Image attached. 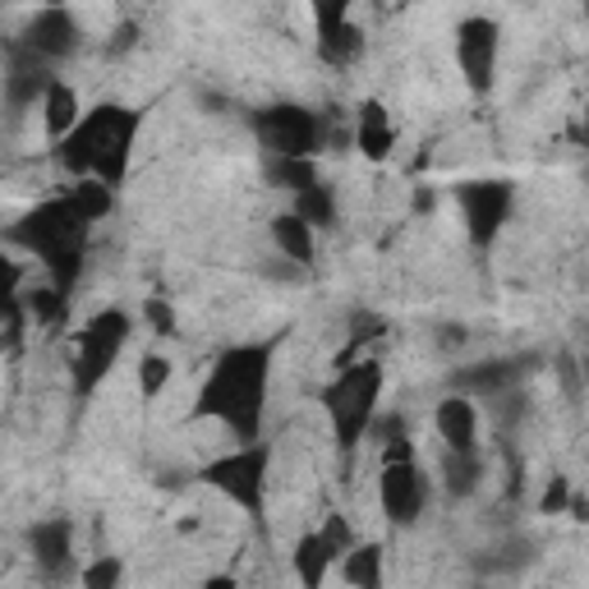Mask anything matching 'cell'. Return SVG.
Instances as JSON below:
<instances>
[{
  "mask_svg": "<svg viewBox=\"0 0 589 589\" xmlns=\"http://www.w3.org/2000/svg\"><path fill=\"white\" fill-rule=\"evenodd\" d=\"M456 199H461V217H465L470 240L480 249H488L502 235V227H507L516 189L507 180H470V185L456 189Z\"/></svg>",
  "mask_w": 589,
  "mask_h": 589,
  "instance_id": "8",
  "label": "cell"
},
{
  "mask_svg": "<svg viewBox=\"0 0 589 589\" xmlns=\"http://www.w3.org/2000/svg\"><path fill=\"white\" fill-rule=\"evenodd\" d=\"M70 203L83 212V217H88V221H102L106 212H111V203H116V189H106L102 180H78L74 189H70Z\"/></svg>",
  "mask_w": 589,
  "mask_h": 589,
  "instance_id": "25",
  "label": "cell"
},
{
  "mask_svg": "<svg viewBox=\"0 0 589 589\" xmlns=\"http://www.w3.org/2000/svg\"><path fill=\"white\" fill-rule=\"evenodd\" d=\"M378 397H382V364L378 359L350 364V369H341L332 378V387L323 391V406H327V419L336 429L341 456H350L359 446V438L369 433L374 414H378Z\"/></svg>",
  "mask_w": 589,
  "mask_h": 589,
  "instance_id": "4",
  "label": "cell"
},
{
  "mask_svg": "<svg viewBox=\"0 0 589 589\" xmlns=\"http://www.w3.org/2000/svg\"><path fill=\"white\" fill-rule=\"evenodd\" d=\"M129 314L125 308H102V314H93L88 323H83L78 332V350L70 359V369H74V391L78 397H93L97 382L111 374V364L120 359L125 341H129Z\"/></svg>",
  "mask_w": 589,
  "mask_h": 589,
  "instance_id": "5",
  "label": "cell"
},
{
  "mask_svg": "<svg viewBox=\"0 0 589 589\" xmlns=\"http://www.w3.org/2000/svg\"><path fill=\"white\" fill-rule=\"evenodd\" d=\"M272 244L282 249V259H291L299 267H314V227L299 221L295 212L272 217Z\"/></svg>",
  "mask_w": 589,
  "mask_h": 589,
  "instance_id": "18",
  "label": "cell"
},
{
  "mask_svg": "<svg viewBox=\"0 0 589 589\" xmlns=\"http://www.w3.org/2000/svg\"><path fill=\"white\" fill-rule=\"evenodd\" d=\"M144 318L152 323L157 336H176V308L166 304L161 295H148V299H144Z\"/></svg>",
  "mask_w": 589,
  "mask_h": 589,
  "instance_id": "32",
  "label": "cell"
},
{
  "mask_svg": "<svg viewBox=\"0 0 589 589\" xmlns=\"http://www.w3.org/2000/svg\"><path fill=\"white\" fill-rule=\"evenodd\" d=\"M456 65H461V74H465V83L474 93L493 88V74H497V23L488 14H470L456 28Z\"/></svg>",
  "mask_w": 589,
  "mask_h": 589,
  "instance_id": "9",
  "label": "cell"
},
{
  "mask_svg": "<svg viewBox=\"0 0 589 589\" xmlns=\"http://www.w3.org/2000/svg\"><path fill=\"white\" fill-rule=\"evenodd\" d=\"M341 576L350 589H382V544H355L341 557Z\"/></svg>",
  "mask_w": 589,
  "mask_h": 589,
  "instance_id": "20",
  "label": "cell"
},
{
  "mask_svg": "<svg viewBox=\"0 0 589 589\" xmlns=\"http://www.w3.org/2000/svg\"><path fill=\"white\" fill-rule=\"evenodd\" d=\"M272 350H276V341L221 350V359L212 364V374H208V382L199 391V414L221 419V424H227L244 446H254L259 442V429H263Z\"/></svg>",
  "mask_w": 589,
  "mask_h": 589,
  "instance_id": "1",
  "label": "cell"
},
{
  "mask_svg": "<svg viewBox=\"0 0 589 589\" xmlns=\"http://www.w3.org/2000/svg\"><path fill=\"white\" fill-rule=\"evenodd\" d=\"M401 433H406V419H401V414H374L369 438H378V442H391V438H401Z\"/></svg>",
  "mask_w": 589,
  "mask_h": 589,
  "instance_id": "35",
  "label": "cell"
},
{
  "mask_svg": "<svg viewBox=\"0 0 589 589\" xmlns=\"http://www.w3.org/2000/svg\"><path fill=\"white\" fill-rule=\"evenodd\" d=\"M23 42L33 46V51L42 55V61L61 65V61H70V55L83 46V28H78V19H74L70 10L46 6V10H38L33 19H28Z\"/></svg>",
  "mask_w": 589,
  "mask_h": 589,
  "instance_id": "12",
  "label": "cell"
},
{
  "mask_svg": "<svg viewBox=\"0 0 589 589\" xmlns=\"http://www.w3.org/2000/svg\"><path fill=\"white\" fill-rule=\"evenodd\" d=\"M83 589H120V580H125V562L120 557H97V562H88L83 567Z\"/></svg>",
  "mask_w": 589,
  "mask_h": 589,
  "instance_id": "27",
  "label": "cell"
},
{
  "mask_svg": "<svg viewBox=\"0 0 589 589\" xmlns=\"http://www.w3.org/2000/svg\"><path fill=\"white\" fill-rule=\"evenodd\" d=\"M470 589H480V585H470Z\"/></svg>",
  "mask_w": 589,
  "mask_h": 589,
  "instance_id": "43",
  "label": "cell"
},
{
  "mask_svg": "<svg viewBox=\"0 0 589 589\" xmlns=\"http://www.w3.org/2000/svg\"><path fill=\"white\" fill-rule=\"evenodd\" d=\"M580 144L589 148V111H585V125H580Z\"/></svg>",
  "mask_w": 589,
  "mask_h": 589,
  "instance_id": "40",
  "label": "cell"
},
{
  "mask_svg": "<svg viewBox=\"0 0 589 589\" xmlns=\"http://www.w3.org/2000/svg\"><path fill=\"white\" fill-rule=\"evenodd\" d=\"M516 378H520V364H516V359H488V364H480L474 374H456V387L480 391V397H493V391L512 387Z\"/></svg>",
  "mask_w": 589,
  "mask_h": 589,
  "instance_id": "22",
  "label": "cell"
},
{
  "mask_svg": "<svg viewBox=\"0 0 589 589\" xmlns=\"http://www.w3.org/2000/svg\"><path fill=\"white\" fill-rule=\"evenodd\" d=\"M410 461H414V442H410V433L382 442V465H410Z\"/></svg>",
  "mask_w": 589,
  "mask_h": 589,
  "instance_id": "34",
  "label": "cell"
},
{
  "mask_svg": "<svg viewBox=\"0 0 589 589\" xmlns=\"http://www.w3.org/2000/svg\"><path fill=\"white\" fill-rule=\"evenodd\" d=\"M480 474H484L480 452H446L442 456V488L452 497H470L480 488Z\"/></svg>",
  "mask_w": 589,
  "mask_h": 589,
  "instance_id": "21",
  "label": "cell"
},
{
  "mask_svg": "<svg viewBox=\"0 0 589 589\" xmlns=\"http://www.w3.org/2000/svg\"><path fill=\"white\" fill-rule=\"evenodd\" d=\"M318 535H323V544L336 553V562H341V557L355 548V529H350V520H346V516H327Z\"/></svg>",
  "mask_w": 589,
  "mask_h": 589,
  "instance_id": "28",
  "label": "cell"
},
{
  "mask_svg": "<svg viewBox=\"0 0 589 589\" xmlns=\"http://www.w3.org/2000/svg\"><path fill=\"white\" fill-rule=\"evenodd\" d=\"M249 125H254L267 157H308V161H314V148L323 144V120L308 106L276 102V106L254 111V120H249Z\"/></svg>",
  "mask_w": 589,
  "mask_h": 589,
  "instance_id": "6",
  "label": "cell"
},
{
  "mask_svg": "<svg viewBox=\"0 0 589 589\" xmlns=\"http://www.w3.org/2000/svg\"><path fill=\"white\" fill-rule=\"evenodd\" d=\"M567 507H571V480H567V474H553L544 497H539V512L544 516H562Z\"/></svg>",
  "mask_w": 589,
  "mask_h": 589,
  "instance_id": "30",
  "label": "cell"
},
{
  "mask_svg": "<svg viewBox=\"0 0 589 589\" xmlns=\"http://www.w3.org/2000/svg\"><path fill=\"white\" fill-rule=\"evenodd\" d=\"M382 512L391 525H414L424 516V502H429V480L419 474V465H382Z\"/></svg>",
  "mask_w": 589,
  "mask_h": 589,
  "instance_id": "13",
  "label": "cell"
},
{
  "mask_svg": "<svg viewBox=\"0 0 589 589\" xmlns=\"http://www.w3.org/2000/svg\"><path fill=\"white\" fill-rule=\"evenodd\" d=\"M391 144H397V134H391V120H387L382 102H364L359 106V125H355V148L369 161H382L391 152Z\"/></svg>",
  "mask_w": 589,
  "mask_h": 589,
  "instance_id": "17",
  "label": "cell"
},
{
  "mask_svg": "<svg viewBox=\"0 0 589 589\" xmlns=\"http://www.w3.org/2000/svg\"><path fill=\"white\" fill-rule=\"evenodd\" d=\"M414 208H419V212H433V189H419V193H414Z\"/></svg>",
  "mask_w": 589,
  "mask_h": 589,
  "instance_id": "38",
  "label": "cell"
},
{
  "mask_svg": "<svg viewBox=\"0 0 589 589\" xmlns=\"http://www.w3.org/2000/svg\"><path fill=\"white\" fill-rule=\"evenodd\" d=\"M166 382H171V359H166V355H144V359H138V391H144L148 401L161 397Z\"/></svg>",
  "mask_w": 589,
  "mask_h": 589,
  "instance_id": "26",
  "label": "cell"
},
{
  "mask_svg": "<svg viewBox=\"0 0 589 589\" xmlns=\"http://www.w3.org/2000/svg\"><path fill=\"white\" fill-rule=\"evenodd\" d=\"M314 23H318V55L327 65H355L364 55V33L350 23V10L336 0V6H314Z\"/></svg>",
  "mask_w": 589,
  "mask_h": 589,
  "instance_id": "14",
  "label": "cell"
},
{
  "mask_svg": "<svg viewBox=\"0 0 589 589\" xmlns=\"http://www.w3.org/2000/svg\"><path fill=\"white\" fill-rule=\"evenodd\" d=\"M267 461H272V452H267L263 442H254V446H240V452L212 461L199 474V480L212 484V488H221L249 516H259L263 512V497H267Z\"/></svg>",
  "mask_w": 589,
  "mask_h": 589,
  "instance_id": "7",
  "label": "cell"
},
{
  "mask_svg": "<svg viewBox=\"0 0 589 589\" xmlns=\"http://www.w3.org/2000/svg\"><path fill=\"white\" fill-rule=\"evenodd\" d=\"M267 180L276 189H291V193H304V189L323 185L318 180V166L308 161V157H267Z\"/></svg>",
  "mask_w": 589,
  "mask_h": 589,
  "instance_id": "23",
  "label": "cell"
},
{
  "mask_svg": "<svg viewBox=\"0 0 589 589\" xmlns=\"http://www.w3.org/2000/svg\"><path fill=\"white\" fill-rule=\"evenodd\" d=\"M42 116H46V134L55 138V144H65V138L83 125V102H78V93L70 88V83L55 78L46 102H42Z\"/></svg>",
  "mask_w": 589,
  "mask_h": 589,
  "instance_id": "16",
  "label": "cell"
},
{
  "mask_svg": "<svg viewBox=\"0 0 589 589\" xmlns=\"http://www.w3.org/2000/svg\"><path fill=\"white\" fill-rule=\"evenodd\" d=\"M585 180H589V166H585Z\"/></svg>",
  "mask_w": 589,
  "mask_h": 589,
  "instance_id": "42",
  "label": "cell"
},
{
  "mask_svg": "<svg viewBox=\"0 0 589 589\" xmlns=\"http://www.w3.org/2000/svg\"><path fill=\"white\" fill-rule=\"evenodd\" d=\"M28 548H33L38 576H42L46 585L74 580V525H70L65 516L38 520L33 529H28Z\"/></svg>",
  "mask_w": 589,
  "mask_h": 589,
  "instance_id": "11",
  "label": "cell"
},
{
  "mask_svg": "<svg viewBox=\"0 0 589 589\" xmlns=\"http://www.w3.org/2000/svg\"><path fill=\"white\" fill-rule=\"evenodd\" d=\"M23 346V299L19 291L6 295V355H19Z\"/></svg>",
  "mask_w": 589,
  "mask_h": 589,
  "instance_id": "31",
  "label": "cell"
},
{
  "mask_svg": "<svg viewBox=\"0 0 589 589\" xmlns=\"http://www.w3.org/2000/svg\"><path fill=\"white\" fill-rule=\"evenodd\" d=\"M28 314L38 323H61L65 318V295L61 291H33L28 295Z\"/></svg>",
  "mask_w": 589,
  "mask_h": 589,
  "instance_id": "29",
  "label": "cell"
},
{
  "mask_svg": "<svg viewBox=\"0 0 589 589\" xmlns=\"http://www.w3.org/2000/svg\"><path fill=\"white\" fill-rule=\"evenodd\" d=\"M332 562H336V553L323 544V535H304L295 544V553H291V567H295V576H299L304 589H323Z\"/></svg>",
  "mask_w": 589,
  "mask_h": 589,
  "instance_id": "19",
  "label": "cell"
},
{
  "mask_svg": "<svg viewBox=\"0 0 589 589\" xmlns=\"http://www.w3.org/2000/svg\"><path fill=\"white\" fill-rule=\"evenodd\" d=\"M51 83H55L51 61H42V55H38L33 46H28L23 38H14V42L6 46V106L19 116V111H23V106H33L38 97L46 102Z\"/></svg>",
  "mask_w": 589,
  "mask_h": 589,
  "instance_id": "10",
  "label": "cell"
},
{
  "mask_svg": "<svg viewBox=\"0 0 589 589\" xmlns=\"http://www.w3.org/2000/svg\"><path fill=\"white\" fill-rule=\"evenodd\" d=\"M438 433L446 442V452H480L474 438H480V414L465 397H446L438 406Z\"/></svg>",
  "mask_w": 589,
  "mask_h": 589,
  "instance_id": "15",
  "label": "cell"
},
{
  "mask_svg": "<svg viewBox=\"0 0 589 589\" xmlns=\"http://www.w3.org/2000/svg\"><path fill=\"white\" fill-rule=\"evenodd\" d=\"M138 46V23L134 19H120L116 28H111V38H106V55H125Z\"/></svg>",
  "mask_w": 589,
  "mask_h": 589,
  "instance_id": "33",
  "label": "cell"
},
{
  "mask_svg": "<svg viewBox=\"0 0 589 589\" xmlns=\"http://www.w3.org/2000/svg\"><path fill=\"white\" fill-rule=\"evenodd\" d=\"M138 125H144V120H138V111L106 102V106H97V111L83 116V125L65 138V144H55V161H61L65 171L78 176V180L93 176L106 189H120L125 176H129Z\"/></svg>",
  "mask_w": 589,
  "mask_h": 589,
  "instance_id": "2",
  "label": "cell"
},
{
  "mask_svg": "<svg viewBox=\"0 0 589 589\" xmlns=\"http://www.w3.org/2000/svg\"><path fill=\"white\" fill-rule=\"evenodd\" d=\"M585 378H589V364H585Z\"/></svg>",
  "mask_w": 589,
  "mask_h": 589,
  "instance_id": "41",
  "label": "cell"
},
{
  "mask_svg": "<svg viewBox=\"0 0 589 589\" xmlns=\"http://www.w3.org/2000/svg\"><path fill=\"white\" fill-rule=\"evenodd\" d=\"M567 512H571V516H576V520H589V502H585V497H576V493H571V507H567Z\"/></svg>",
  "mask_w": 589,
  "mask_h": 589,
  "instance_id": "37",
  "label": "cell"
},
{
  "mask_svg": "<svg viewBox=\"0 0 589 589\" xmlns=\"http://www.w3.org/2000/svg\"><path fill=\"white\" fill-rule=\"evenodd\" d=\"M88 227L93 221L83 217L65 193V199H51V203L33 208L23 221H14V227L6 231V240L23 244L28 254H38L51 272V291H61L70 299L78 272H83V240H88Z\"/></svg>",
  "mask_w": 589,
  "mask_h": 589,
  "instance_id": "3",
  "label": "cell"
},
{
  "mask_svg": "<svg viewBox=\"0 0 589 589\" xmlns=\"http://www.w3.org/2000/svg\"><path fill=\"white\" fill-rule=\"evenodd\" d=\"M299 263H291V259H282V263H267L263 267V276H272V282H299Z\"/></svg>",
  "mask_w": 589,
  "mask_h": 589,
  "instance_id": "36",
  "label": "cell"
},
{
  "mask_svg": "<svg viewBox=\"0 0 589 589\" xmlns=\"http://www.w3.org/2000/svg\"><path fill=\"white\" fill-rule=\"evenodd\" d=\"M295 217L308 221V227H336V199H332V189L327 185H314V189L295 193Z\"/></svg>",
  "mask_w": 589,
  "mask_h": 589,
  "instance_id": "24",
  "label": "cell"
},
{
  "mask_svg": "<svg viewBox=\"0 0 589 589\" xmlns=\"http://www.w3.org/2000/svg\"><path fill=\"white\" fill-rule=\"evenodd\" d=\"M203 589H235V580H231V576H208Z\"/></svg>",
  "mask_w": 589,
  "mask_h": 589,
  "instance_id": "39",
  "label": "cell"
}]
</instances>
